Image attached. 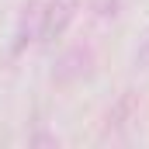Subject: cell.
I'll use <instances>...</instances> for the list:
<instances>
[{"label":"cell","mask_w":149,"mask_h":149,"mask_svg":"<svg viewBox=\"0 0 149 149\" xmlns=\"http://www.w3.org/2000/svg\"><path fill=\"white\" fill-rule=\"evenodd\" d=\"M76 10H80V0H49L45 10L38 14V38H42V42L63 38L66 28L73 24Z\"/></svg>","instance_id":"cell-1"},{"label":"cell","mask_w":149,"mask_h":149,"mask_svg":"<svg viewBox=\"0 0 149 149\" xmlns=\"http://www.w3.org/2000/svg\"><path fill=\"white\" fill-rule=\"evenodd\" d=\"M90 66H94L90 49H87V45H73V49H66V52L56 59L52 83H56V87H70V83H76V80H83V76L90 73Z\"/></svg>","instance_id":"cell-2"},{"label":"cell","mask_w":149,"mask_h":149,"mask_svg":"<svg viewBox=\"0 0 149 149\" xmlns=\"http://www.w3.org/2000/svg\"><path fill=\"white\" fill-rule=\"evenodd\" d=\"M132 114H135V90H125V94L111 104V111H108V118H104V128H108L111 135H121V132L128 128Z\"/></svg>","instance_id":"cell-3"},{"label":"cell","mask_w":149,"mask_h":149,"mask_svg":"<svg viewBox=\"0 0 149 149\" xmlns=\"http://www.w3.org/2000/svg\"><path fill=\"white\" fill-rule=\"evenodd\" d=\"M132 63H135V70H149V28L142 31V38H139V49H135Z\"/></svg>","instance_id":"cell-4"},{"label":"cell","mask_w":149,"mask_h":149,"mask_svg":"<svg viewBox=\"0 0 149 149\" xmlns=\"http://www.w3.org/2000/svg\"><path fill=\"white\" fill-rule=\"evenodd\" d=\"M97 7H101V10H97L101 17H114V14H118V0H101Z\"/></svg>","instance_id":"cell-5"}]
</instances>
